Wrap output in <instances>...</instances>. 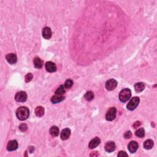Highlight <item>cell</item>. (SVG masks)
Returning a JSON list of instances; mask_svg holds the SVG:
<instances>
[{
	"label": "cell",
	"instance_id": "obj_1",
	"mask_svg": "<svg viewBox=\"0 0 157 157\" xmlns=\"http://www.w3.org/2000/svg\"><path fill=\"white\" fill-rule=\"evenodd\" d=\"M16 115L20 120H25L30 115V111L27 107H20L16 111Z\"/></svg>",
	"mask_w": 157,
	"mask_h": 157
},
{
	"label": "cell",
	"instance_id": "obj_2",
	"mask_svg": "<svg viewBox=\"0 0 157 157\" xmlns=\"http://www.w3.org/2000/svg\"><path fill=\"white\" fill-rule=\"evenodd\" d=\"M131 96V91L129 89H125L119 94V100L121 102H125L128 101Z\"/></svg>",
	"mask_w": 157,
	"mask_h": 157
},
{
	"label": "cell",
	"instance_id": "obj_3",
	"mask_svg": "<svg viewBox=\"0 0 157 157\" xmlns=\"http://www.w3.org/2000/svg\"><path fill=\"white\" fill-rule=\"evenodd\" d=\"M139 98L138 97H133L127 104V109L130 111H133L137 107L139 103Z\"/></svg>",
	"mask_w": 157,
	"mask_h": 157
},
{
	"label": "cell",
	"instance_id": "obj_4",
	"mask_svg": "<svg viewBox=\"0 0 157 157\" xmlns=\"http://www.w3.org/2000/svg\"><path fill=\"white\" fill-rule=\"evenodd\" d=\"M117 114V109L115 107H111L106 114V118L108 121H112L115 119Z\"/></svg>",
	"mask_w": 157,
	"mask_h": 157
},
{
	"label": "cell",
	"instance_id": "obj_5",
	"mask_svg": "<svg viewBox=\"0 0 157 157\" xmlns=\"http://www.w3.org/2000/svg\"><path fill=\"white\" fill-rule=\"evenodd\" d=\"M27 95L25 91H19L17 93L16 96H15V100L17 102H23L27 101Z\"/></svg>",
	"mask_w": 157,
	"mask_h": 157
},
{
	"label": "cell",
	"instance_id": "obj_6",
	"mask_svg": "<svg viewBox=\"0 0 157 157\" xmlns=\"http://www.w3.org/2000/svg\"><path fill=\"white\" fill-rule=\"evenodd\" d=\"M117 84L118 83L116 80L115 79H113V78H111V79L108 80L106 82L105 85L106 89L107 90H114L117 87Z\"/></svg>",
	"mask_w": 157,
	"mask_h": 157
},
{
	"label": "cell",
	"instance_id": "obj_7",
	"mask_svg": "<svg viewBox=\"0 0 157 157\" xmlns=\"http://www.w3.org/2000/svg\"><path fill=\"white\" fill-rule=\"evenodd\" d=\"M18 148V143L16 140H12L9 142L7 145V149L8 151H14Z\"/></svg>",
	"mask_w": 157,
	"mask_h": 157
},
{
	"label": "cell",
	"instance_id": "obj_8",
	"mask_svg": "<svg viewBox=\"0 0 157 157\" xmlns=\"http://www.w3.org/2000/svg\"><path fill=\"white\" fill-rule=\"evenodd\" d=\"M46 69L48 72H53L57 71V66L52 61H48L46 64Z\"/></svg>",
	"mask_w": 157,
	"mask_h": 157
},
{
	"label": "cell",
	"instance_id": "obj_9",
	"mask_svg": "<svg viewBox=\"0 0 157 157\" xmlns=\"http://www.w3.org/2000/svg\"><path fill=\"white\" fill-rule=\"evenodd\" d=\"M115 144L114 142L109 141L105 145V150L107 152H112L115 150Z\"/></svg>",
	"mask_w": 157,
	"mask_h": 157
},
{
	"label": "cell",
	"instance_id": "obj_10",
	"mask_svg": "<svg viewBox=\"0 0 157 157\" xmlns=\"http://www.w3.org/2000/svg\"><path fill=\"white\" fill-rule=\"evenodd\" d=\"M138 147H139V145H138V144L137 142L131 141L130 143H129L128 148L129 151L133 154V153H134L136 152V150H137L138 149Z\"/></svg>",
	"mask_w": 157,
	"mask_h": 157
},
{
	"label": "cell",
	"instance_id": "obj_11",
	"mask_svg": "<svg viewBox=\"0 0 157 157\" xmlns=\"http://www.w3.org/2000/svg\"><path fill=\"white\" fill-rule=\"evenodd\" d=\"M6 58L7 61H8L9 63L10 64H15L17 61V56L16 54L14 53H9L7 54L6 57Z\"/></svg>",
	"mask_w": 157,
	"mask_h": 157
},
{
	"label": "cell",
	"instance_id": "obj_12",
	"mask_svg": "<svg viewBox=\"0 0 157 157\" xmlns=\"http://www.w3.org/2000/svg\"><path fill=\"white\" fill-rule=\"evenodd\" d=\"M101 143V140L100 138H95L94 139H93L90 142L89 147L90 149H95L98 146V145H100V144Z\"/></svg>",
	"mask_w": 157,
	"mask_h": 157
},
{
	"label": "cell",
	"instance_id": "obj_13",
	"mask_svg": "<svg viewBox=\"0 0 157 157\" xmlns=\"http://www.w3.org/2000/svg\"><path fill=\"white\" fill-rule=\"evenodd\" d=\"M64 96L63 95H57L55 94L54 96L52 97L51 98V102L53 104H57V103H59L62 101L64 100Z\"/></svg>",
	"mask_w": 157,
	"mask_h": 157
},
{
	"label": "cell",
	"instance_id": "obj_14",
	"mask_svg": "<svg viewBox=\"0 0 157 157\" xmlns=\"http://www.w3.org/2000/svg\"><path fill=\"white\" fill-rule=\"evenodd\" d=\"M42 36L45 39H49L52 37V31L49 27H45L42 30Z\"/></svg>",
	"mask_w": 157,
	"mask_h": 157
},
{
	"label": "cell",
	"instance_id": "obj_15",
	"mask_svg": "<svg viewBox=\"0 0 157 157\" xmlns=\"http://www.w3.org/2000/svg\"><path fill=\"white\" fill-rule=\"evenodd\" d=\"M71 135V130L69 128H65L61 133V139L62 140L68 139Z\"/></svg>",
	"mask_w": 157,
	"mask_h": 157
},
{
	"label": "cell",
	"instance_id": "obj_16",
	"mask_svg": "<svg viewBox=\"0 0 157 157\" xmlns=\"http://www.w3.org/2000/svg\"><path fill=\"white\" fill-rule=\"evenodd\" d=\"M145 89V85L143 82H138L134 85V89L138 93H141Z\"/></svg>",
	"mask_w": 157,
	"mask_h": 157
},
{
	"label": "cell",
	"instance_id": "obj_17",
	"mask_svg": "<svg viewBox=\"0 0 157 157\" xmlns=\"http://www.w3.org/2000/svg\"><path fill=\"white\" fill-rule=\"evenodd\" d=\"M44 108L42 107V106H38L36 109H35V114L36 115V116L39 117H42L44 114Z\"/></svg>",
	"mask_w": 157,
	"mask_h": 157
},
{
	"label": "cell",
	"instance_id": "obj_18",
	"mask_svg": "<svg viewBox=\"0 0 157 157\" xmlns=\"http://www.w3.org/2000/svg\"><path fill=\"white\" fill-rule=\"evenodd\" d=\"M154 146V141L152 139H147L144 143V147L147 150H150Z\"/></svg>",
	"mask_w": 157,
	"mask_h": 157
},
{
	"label": "cell",
	"instance_id": "obj_19",
	"mask_svg": "<svg viewBox=\"0 0 157 157\" xmlns=\"http://www.w3.org/2000/svg\"><path fill=\"white\" fill-rule=\"evenodd\" d=\"M43 63L41 59L39 57H36L34 59V66L37 69H41L42 67Z\"/></svg>",
	"mask_w": 157,
	"mask_h": 157
},
{
	"label": "cell",
	"instance_id": "obj_20",
	"mask_svg": "<svg viewBox=\"0 0 157 157\" xmlns=\"http://www.w3.org/2000/svg\"><path fill=\"white\" fill-rule=\"evenodd\" d=\"M50 133L52 136L53 137H56V136H58L59 134V129L57 126H53L51 127L50 130Z\"/></svg>",
	"mask_w": 157,
	"mask_h": 157
},
{
	"label": "cell",
	"instance_id": "obj_21",
	"mask_svg": "<svg viewBox=\"0 0 157 157\" xmlns=\"http://www.w3.org/2000/svg\"><path fill=\"white\" fill-rule=\"evenodd\" d=\"M65 89H66V88H65V85H60L57 89V90L55 91V94L59 95H63L65 93V91H66Z\"/></svg>",
	"mask_w": 157,
	"mask_h": 157
},
{
	"label": "cell",
	"instance_id": "obj_22",
	"mask_svg": "<svg viewBox=\"0 0 157 157\" xmlns=\"http://www.w3.org/2000/svg\"><path fill=\"white\" fill-rule=\"evenodd\" d=\"M94 98V94H93V93L92 91H88L85 93V95H84V98L87 101H91Z\"/></svg>",
	"mask_w": 157,
	"mask_h": 157
},
{
	"label": "cell",
	"instance_id": "obj_23",
	"mask_svg": "<svg viewBox=\"0 0 157 157\" xmlns=\"http://www.w3.org/2000/svg\"><path fill=\"white\" fill-rule=\"evenodd\" d=\"M135 134H136V136H138V137L143 138L145 135V131L143 128H139V130L136 131Z\"/></svg>",
	"mask_w": 157,
	"mask_h": 157
},
{
	"label": "cell",
	"instance_id": "obj_24",
	"mask_svg": "<svg viewBox=\"0 0 157 157\" xmlns=\"http://www.w3.org/2000/svg\"><path fill=\"white\" fill-rule=\"evenodd\" d=\"M72 85H73V82L72 80L68 79L66 80V81L65 83V87L67 89H70L72 87Z\"/></svg>",
	"mask_w": 157,
	"mask_h": 157
},
{
	"label": "cell",
	"instance_id": "obj_25",
	"mask_svg": "<svg viewBox=\"0 0 157 157\" xmlns=\"http://www.w3.org/2000/svg\"><path fill=\"white\" fill-rule=\"evenodd\" d=\"M33 77V74L31 73H28L27 74V75L25 76V82H30L31 80H32V78Z\"/></svg>",
	"mask_w": 157,
	"mask_h": 157
},
{
	"label": "cell",
	"instance_id": "obj_26",
	"mask_svg": "<svg viewBox=\"0 0 157 157\" xmlns=\"http://www.w3.org/2000/svg\"><path fill=\"white\" fill-rule=\"evenodd\" d=\"M19 129L22 131H23V132L26 131L28 129V126L26 124H24V123H23V124H21L20 125Z\"/></svg>",
	"mask_w": 157,
	"mask_h": 157
},
{
	"label": "cell",
	"instance_id": "obj_27",
	"mask_svg": "<svg viewBox=\"0 0 157 157\" xmlns=\"http://www.w3.org/2000/svg\"><path fill=\"white\" fill-rule=\"evenodd\" d=\"M132 136V133L130 131H128L125 133L124 134V137L125 139H129V138H131Z\"/></svg>",
	"mask_w": 157,
	"mask_h": 157
},
{
	"label": "cell",
	"instance_id": "obj_28",
	"mask_svg": "<svg viewBox=\"0 0 157 157\" xmlns=\"http://www.w3.org/2000/svg\"><path fill=\"white\" fill-rule=\"evenodd\" d=\"M118 156H128V154H126V152H124V151H120L119 154L117 155Z\"/></svg>",
	"mask_w": 157,
	"mask_h": 157
},
{
	"label": "cell",
	"instance_id": "obj_29",
	"mask_svg": "<svg viewBox=\"0 0 157 157\" xmlns=\"http://www.w3.org/2000/svg\"><path fill=\"white\" fill-rule=\"evenodd\" d=\"M141 125V121H136V122H135L134 123V125H133V127H134V128H138V126H139L140 125Z\"/></svg>",
	"mask_w": 157,
	"mask_h": 157
},
{
	"label": "cell",
	"instance_id": "obj_30",
	"mask_svg": "<svg viewBox=\"0 0 157 157\" xmlns=\"http://www.w3.org/2000/svg\"><path fill=\"white\" fill-rule=\"evenodd\" d=\"M90 155L91 156H98V152H93L91 153Z\"/></svg>",
	"mask_w": 157,
	"mask_h": 157
},
{
	"label": "cell",
	"instance_id": "obj_31",
	"mask_svg": "<svg viewBox=\"0 0 157 157\" xmlns=\"http://www.w3.org/2000/svg\"><path fill=\"white\" fill-rule=\"evenodd\" d=\"M35 150V148L33 147H29V150H30V152L32 153L33 152V150Z\"/></svg>",
	"mask_w": 157,
	"mask_h": 157
}]
</instances>
